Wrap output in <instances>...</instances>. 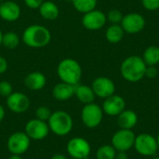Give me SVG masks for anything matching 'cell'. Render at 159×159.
I'll list each match as a JSON object with an SVG mask.
<instances>
[{"instance_id":"6da1fadb","label":"cell","mask_w":159,"mask_h":159,"mask_svg":"<svg viewBox=\"0 0 159 159\" xmlns=\"http://www.w3.org/2000/svg\"><path fill=\"white\" fill-rule=\"evenodd\" d=\"M23 43L32 48H42L51 41V33L44 25L32 24L27 26L22 33Z\"/></svg>"},{"instance_id":"7a4b0ae2","label":"cell","mask_w":159,"mask_h":159,"mask_svg":"<svg viewBox=\"0 0 159 159\" xmlns=\"http://www.w3.org/2000/svg\"><path fill=\"white\" fill-rule=\"evenodd\" d=\"M146 64L140 56L132 55L127 57L120 65L122 77L130 83H137L145 76Z\"/></svg>"},{"instance_id":"3957f363","label":"cell","mask_w":159,"mask_h":159,"mask_svg":"<svg viewBox=\"0 0 159 159\" xmlns=\"http://www.w3.org/2000/svg\"><path fill=\"white\" fill-rule=\"evenodd\" d=\"M82 74L83 71L80 63L72 58L61 60L57 66V75L61 81L73 86L79 84L82 78Z\"/></svg>"},{"instance_id":"277c9868","label":"cell","mask_w":159,"mask_h":159,"mask_svg":"<svg viewBox=\"0 0 159 159\" xmlns=\"http://www.w3.org/2000/svg\"><path fill=\"white\" fill-rule=\"evenodd\" d=\"M49 130L57 136L68 135L74 127L72 116L65 111H55L48 120Z\"/></svg>"},{"instance_id":"5b68a950","label":"cell","mask_w":159,"mask_h":159,"mask_svg":"<svg viewBox=\"0 0 159 159\" xmlns=\"http://www.w3.org/2000/svg\"><path fill=\"white\" fill-rule=\"evenodd\" d=\"M103 114L102 108L99 104L95 102L85 104L81 110V120L87 128L95 129L102 122Z\"/></svg>"},{"instance_id":"8992f818","label":"cell","mask_w":159,"mask_h":159,"mask_svg":"<svg viewBox=\"0 0 159 159\" xmlns=\"http://www.w3.org/2000/svg\"><path fill=\"white\" fill-rule=\"evenodd\" d=\"M133 148L143 157H154L158 151L156 137L149 133H142L136 136Z\"/></svg>"},{"instance_id":"52a82bcc","label":"cell","mask_w":159,"mask_h":159,"mask_svg":"<svg viewBox=\"0 0 159 159\" xmlns=\"http://www.w3.org/2000/svg\"><path fill=\"white\" fill-rule=\"evenodd\" d=\"M136 135L131 129H123L116 131L111 140V145L116 152H128L134 146Z\"/></svg>"},{"instance_id":"ba28073f","label":"cell","mask_w":159,"mask_h":159,"mask_svg":"<svg viewBox=\"0 0 159 159\" xmlns=\"http://www.w3.org/2000/svg\"><path fill=\"white\" fill-rule=\"evenodd\" d=\"M31 144V139L25 132L16 131L12 133L7 142V150L11 155L21 156L28 151Z\"/></svg>"},{"instance_id":"9c48e42d","label":"cell","mask_w":159,"mask_h":159,"mask_svg":"<svg viewBox=\"0 0 159 159\" xmlns=\"http://www.w3.org/2000/svg\"><path fill=\"white\" fill-rule=\"evenodd\" d=\"M66 150L72 158L88 159L91 152V146L86 139L75 137L68 142Z\"/></svg>"},{"instance_id":"30bf717a","label":"cell","mask_w":159,"mask_h":159,"mask_svg":"<svg viewBox=\"0 0 159 159\" xmlns=\"http://www.w3.org/2000/svg\"><path fill=\"white\" fill-rule=\"evenodd\" d=\"M146 21L144 17L137 12H131L124 15L120 23L125 33L135 34L142 32L145 27Z\"/></svg>"},{"instance_id":"8fae6325","label":"cell","mask_w":159,"mask_h":159,"mask_svg":"<svg viewBox=\"0 0 159 159\" xmlns=\"http://www.w3.org/2000/svg\"><path fill=\"white\" fill-rule=\"evenodd\" d=\"M49 128L48 122L34 118L29 120L25 125V133L34 141H42L46 139L49 133Z\"/></svg>"},{"instance_id":"7c38bea8","label":"cell","mask_w":159,"mask_h":159,"mask_svg":"<svg viewBox=\"0 0 159 159\" xmlns=\"http://www.w3.org/2000/svg\"><path fill=\"white\" fill-rule=\"evenodd\" d=\"M82 25L89 31H97L102 29L107 22L106 14L101 10L93 9L83 14Z\"/></svg>"},{"instance_id":"4fadbf2b","label":"cell","mask_w":159,"mask_h":159,"mask_svg":"<svg viewBox=\"0 0 159 159\" xmlns=\"http://www.w3.org/2000/svg\"><path fill=\"white\" fill-rule=\"evenodd\" d=\"M31 105V101L29 97L20 91H13L7 98V108L15 114L25 113Z\"/></svg>"},{"instance_id":"5bb4252c","label":"cell","mask_w":159,"mask_h":159,"mask_svg":"<svg viewBox=\"0 0 159 159\" xmlns=\"http://www.w3.org/2000/svg\"><path fill=\"white\" fill-rule=\"evenodd\" d=\"M91 88L96 95L101 99H106L116 92V84L114 81L106 76H99L95 78L91 84Z\"/></svg>"},{"instance_id":"9a60e30c","label":"cell","mask_w":159,"mask_h":159,"mask_svg":"<svg viewBox=\"0 0 159 159\" xmlns=\"http://www.w3.org/2000/svg\"><path fill=\"white\" fill-rule=\"evenodd\" d=\"M102 111L109 116H117L126 109V102L120 95L114 94L104 99L102 103Z\"/></svg>"},{"instance_id":"2e32d148","label":"cell","mask_w":159,"mask_h":159,"mask_svg":"<svg viewBox=\"0 0 159 159\" xmlns=\"http://www.w3.org/2000/svg\"><path fill=\"white\" fill-rule=\"evenodd\" d=\"M21 14L20 5L12 0H7L0 4V19L7 22L19 20Z\"/></svg>"},{"instance_id":"e0dca14e","label":"cell","mask_w":159,"mask_h":159,"mask_svg":"<svg viewBox=\"0 0 159 159\" xmlns=\"http://www.w3.org/2000/svg\"><path fill=\"white\" fill-rule=\"evenodd\" d=\"M47 84V77L41 72H32L24 78L25 87L32 91H38L45 88Z\"/></svg>"},{"instance_id":"ac0fdd59","label":"cell","mask_w":159,"mask_h":159,"mask_svg":"<svg viewBox=\"0 0 159 159\" xmlns=\"http://www.w3.org/2000/svg\"><path fill=\"white\" fill-rule=\"evenodd\" d=\"M75 86L61 81L54 86L52 89V95L55 100L59 102H65L75 96Z\"/></svg>"},{"instance_id":"d6986e66","label":"cell","mask_w":159,"mask_h":159,"mask_svg":"<svg viewBox=\"0 0 159 159\" xmlns=\"http://www.w3.org/2000/svg\"><path fill=\"white\" fill-rule=\"evenodd\" d=\"M138 115L132 110H124L117 116V124L120 129H132L138 123Z\"/></svg>"},{"instance_id":"ffe728a7","label":"cell","mask_w":159,"mask_h":159,"mask_svg":"<svg viewBox=\"0 0 159 159\" xmlns=\"http://www.w3.org/2000/svg\"><path fill=\"white\" fill-rule=\"evenodd\" d=\"M40 16L47 20H54L60 16V8L58 5L52 1H45L38 8Z\"/></svg>"},{"instance_id":"44dd1931","label":"cell","mask_w":159,"mask_h":159,"mask_svg":"<svg viewBox=\"0 0 159 159\" xmlns=\"http://www.w3.org/2000/svg\"><path fill=\"white\" fill-rule=\"evenodd\" d=\"M75 96L77 98V100L80 102L84 104L94 102V100L96 98V95L91 87L88 85H81V84H78L75 86Z\"/></svg>"},{"instance_id":"7402d4cb","label":"cell","mask_w":159,"mask_h":159,"mask_svg":"<svg viewBox=\"0 0 159 159\" xmlns=\"http://www.w3.org/2000/svg\"><path fill=\"white\" fill-rule=\"evenodd\" d=\"M125 32L120 24H111L105 32V38L112 44H117L122 41Z\"/></svg>"},{"instance_id":"603a6c76","label":"cell","mask_w":159,"mask_h":159,"mask_svg":"<svg viewBox=\"0 0 159 159\" xmlns=\"http://www.w3.org/2000/svg\"><path fill=\"white\" fill-rule=\"evenodd\" d=\"M143 60L146 66H156L159 63V47L150 46L143 54Z\"/></svg>"},{"instance_id":"cb8c5ba5","label":"cell","mask_w":159,"mask_h":159,"mask_svg":"<svg viewBox=\"0 0 159 159\" xmlns=\"http://www.w3.org/2000/svg\"><path fill=\"white\" fill-rule=\"evenodd\" d=\"M72 4L76 11L85 14L96 8L98 0H72Z\"/></svg>"},{"instance_id":"d4e9b609","label":"cell","mask_w":159,"mask_h":159,"mask_svg":"<svg viewBox=\"0 0 159 159\" xmlns=\"http://www.w3.org/2000/svg\"><path fill=\"white\" fill-rule=\"evenodd\" d=\"M20 38L15 32H7L3 34L2 46L7 49H15L20 45Z\"/></svg>"},{"instance_id":"484cf974","label":"cell","mask_w":159,"mask_h":159,"mask_svg":"<svg viewBox=\"0 0 159 159\" xmlns=\"http://www.w3.org/2000/svg\"><path fill=\"white\" fill-rule=\"evenodd\" d=\"M116 150L112 146L108 144H104L96 152V158L97 159H116Z\"/></svg>"},{"instance_id":"4316f807","label":"cell","mask_w":159,"mask_h":159,"mask_svg":"<svg viewBox=\"0 0 159 159\" xmlns=\"http://www.w3.org/2000/svg\"><path fill=\"white\" fill-rule=\"evenodd\" d=\"M123 13L118 10V9H111L107 14H106V18L107 20L111 23V24H120L122 20H123Z\"/></svg>"},{"instance_id":"83f0119b","label":"cell","mask_w":159,"mask_h":159,"mask_svg":"<svg viewBox=\"0 0 159 159\" xmlns=\"http://www.w3.org/2000/svg\"><path fill=\"white\" fill-rule=\"evenodd\" d=\"M51 114H52V112L50 111V109L48 106H44V105L37 107L35 112H34L35 118L42 120V121H45V122H48Z\"/></svg>"},{"instance_id":"f1b7e54d","label":"cell","mask_w":159,"mask_h":159,"mask_svg":"<svg viewBox=\"0 0 159 159\" xmlns=\"http://www.w3.org/2000/svg\"><path fill=\"white\" fill-rule=\"evenodd\" d=\"M13 92V87L12 85L6 80L0 81V96L7 98L11 93Z\"/></svg>"},{"instance_id":"f546056e","label":"cell","mask_w":159,"mask_h":159,"mask_svg":"<svg viewBox=\"0 0 159 159\" xmlns=\"http://www.w3.org/2000/svg\"><path fill=\"white\" fill-rule=\"evenodd\" d=\"M142 5L149 11H156L159 9V0H142Z\"/></svg>"},{"instance_id":"4dcf8cb0","label":"cell","mask_w":159,"mask_h":159,"mask_svg":"<svg viewBox=\"0 0 159 159\" xmlns=\"http://www.w3.org/2000/svg\"><path fill=\"white\" fill-rule=\"evenodd\" d=\"M158 75V69L156 66H147L145 71V76L149 79H155Z\"/></svg>"},{"instance_id":"1f68e13d","label":"cell","mask_w":159,"mask_h":159,"mask_svg":"<svg viewBox=\"0 0 159 159\" xmlns=\"http://www.w3.org/2000/svg\"><path fill=\"white\" fill-rule=\"evenodd\" d=\"M24 4L30 9H38L39 7L42 5L44 0H23Z\"/></svg>"},{"instance_id":"d6a6232c","label":"cell","mask_w":159,"mask_h":159,"mask_svg":"<svg viewBox=\"0 0 159 159\" xmlns=\"http://www.w3.org/2000/svg\"><path fill=\"white\" fill-rule=\"evenodd\" d=\"M8 69V62L7 59L0 55V75L5 74Z\"/></svg>"},{"instance_id":"836d02e7","label":"cell","mask_w":159,"mask_h":159,"mask_svg":"<svg viewBox=\"0 0 159 159\" xmlns=\"http://www.w3.org/2000/svg\"><path fill=\"white\" fill-rule=\"evenodd\" d=\"M116 159H129V155L127 152H117Z\"/></svg>"},{"instance_id":"e575fe53","label":"cell","mask_w":159,"mask_h":159,"mask_svg":"<svg viewBox=\"0 0 159 159\" xmlns=\"http://www.w3.org/2000/svg\"><path fill=\"white\" fill-rule=\"evenodd\" d=\"M5 116H6L5 108L3 107V105H1V104H0V122L5 118Z\"/></svg>"},{"instance_id":"d590c367","label":"cell","mask_w":159,"mask_h":159,"mask_svg":"<svg viewBox=\"0 0 159 159\" xmlns=\"http://www.w3.org/2000/svg\"><path fill=\"white\" fill-rule=\"evenodd\" d=\"M50 159H68L64 155H61V154H55L51 157Z\"/></svg>"},{"instance_id":"8d00e7d4","label":"cell","mask_w":159,"mask_h":159,"mask_svg":"<svg viewBox=\"0 0 159 159\" xmlns=\"http://www.w3.org/2000/svg\"><path fill=\"white\" fill-rule=\"evenodd\" d=\"M7 159H22L21 158V156H19V155H11Z\"/></svg>"},{"instance_id":"74e56055","label":"cell","mask_w":159,"mask_h":159,"mask_svg":"<svg viewBox=\"0 0 159 159\" xmlns=\"http://www.w3.org/2000/svg\"><path fill=\"white\" fill-rule=\"evenodd\" d=\"M3 32H2V30L0 29V47L2 46V37H3Z\"/></svg>"},{"instance_id":"f35d334b","label":"cell","mask_w":159,"mask_h":159,"mask_svg":"<svg viewBox=\"0 0 159 159\" xmlns=\"http://www.w3.org/2000/svg\"><path fill=\"white\" fill-rule=\"evenodd\" d=\"M156 139H157V145H158V148H159V134L156 137Z\"/></svg>"},{"instance_id":"ab89813d","label":"cell","mask_w":159,"mask_h":159,"mask_svg":"<svg viewBox=\"0 0 159 159\" xmlns=\"http://www.w3.org/2000/svg\"><path fill=\"white\" fill-rule=\"evenodd\" d=\"M153 159H159V157H154Z\"/></svg>"},{"instance_id":"60d3db41","label":"cell","mask_w":159,"mask_h":159,"mask_svg":"<svg viewBox=\"0 0 159 159\" xmlns=\"http://www.w3.org/2000/svg\"><path fill=\"white\" fill-rule=\"evenodd\" d=\"M72 159H75V158H72Z\"/></svg>"}]
</instances>
